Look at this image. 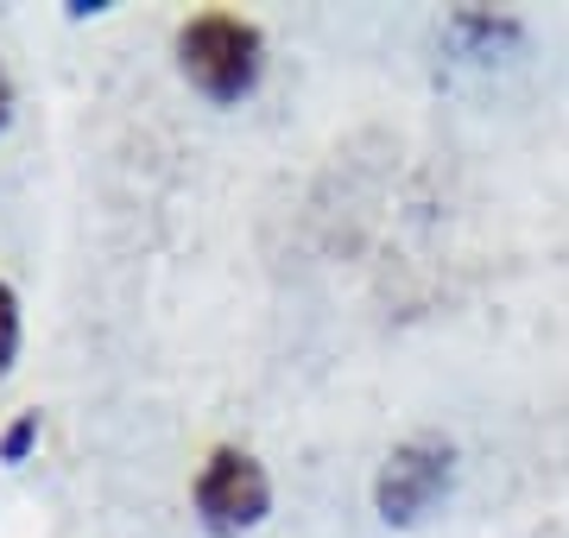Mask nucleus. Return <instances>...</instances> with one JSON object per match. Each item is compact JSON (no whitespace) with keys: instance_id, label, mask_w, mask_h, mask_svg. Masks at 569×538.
Here are the masks:
<instances>
[{"instance_id":"obj_1","label":"nucleus","mask_w":569,"mask_h":538,"mask_svg":"<svg viewBox=\"0 0 569 538\" xmlns=\"http://www.w3.org/2000/svg\"><path fill=\"white\" fill-rule=\"evenodd\" d=\"M178 63L209 102H241L247 89L260 83L266 44H260V32L247 20H234V13H203V20H190L178 32Z\"/></svg>"},{"instance_id":"obj_2","label":"nucleus","mask_w":569,"mask_h":538,"mask_svg":"<svg viewBox=\"0 0 569 538\" xmlns=\"http://www.w3.org/2000/svg\"><path fill=\"white\" fill-rule=\"evenodd\" d=\"M449 481H456V450L443 437H411L387 456V469L373 481V507L387 526H418L449 495Z\"/></svg>"},{"instance_id":"obj_3","label":"nucleus","mask_w":569,"mask_h":538,"mask_svg":"<svg viewBox=\"0 0 569 538\" xmlns=\"http://www.w3.org/2000/svg\"><path fill=\"white\" fill-rule=\"evenodd\" d=\"M197 514L216 538H241L272 514V481L247 450H216L197 476Z\"/></svg>"},{"instance_id":"obj_4","label":"nucleus","mask_w":569,"mask_h":538,"mask_svg":"<svg viewBox=\"0 0 569 538\" xmlns=\"http://www.w3.org/2000/svg\"><path fill=\"white\" fill-rule=\"evenodd\" d=\"M456 39H475V51L488 58V51H500V44H519L526 32H519V20H493V13H456Z\"/></svg>"},{"instance_id":"obj_5","label":"nucleus","mask_w":569,"mask_h":538,"mask_svg":"<svg viewBox=\"0 0 569 538\" xmlns=\"http://www.w3.org/2000/svg\"><path fill=\"white\" fill-rule=\"evenodd\" d=\"M13 349H20V305H13V291L0 286V373L13 368Z\"/></svg>"},{"instance_id":"obj_6","label":"nucleus","mask_w":569,"mask_h":538,"mask_svg":"<svg viewBox=\"0 0 569 538\" xmlns=\"http://www.w3.org/2000/svg\"><path fill=\"white\" fill-rule=\"evenodd\" d=\"M32 437H39V412H26L20 425H13V431L0 437V456H7V462H20V456L32 450Z\"/></svg>"},{"instance_id":"obj_7","label":"nucleus","mask_w":569,"mask_h":538,"mask_svg":"<svg viewBox=\"0 0 569 538\" xmlns=\"http://www.w3.org/2000/svg\"><path fill=\"white\" fill-rule=\"evenodd\" d=\"M7 114H13V89H7V77H0V127H7Z\"/></svg>"}]
</instances>
